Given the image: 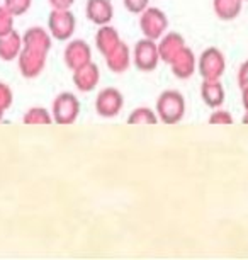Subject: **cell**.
I'll return each mask as SVG.
<instances>
[{
	"instance_id": "obj_1",
	"label": "cell",
	"mask_w": 248,
	"mask_h": 260,
	"mask_svg": "<svg viewBox=\"0 0 248 260\" xmlns=\"http://www.w3.org/2000/svg\"><path fill=\"white\" fill-rule=\"evenodd\" d=\"M155 111L163 124H177L186 114V99L179 90H165L160 94Z\"/></svg>"
},
{
	"instance_id": "obj_2",
	"label": "cell",
	"mask_w": 248,
	"mask_h": 260,
	"mask_svg": "<svg viewBox=\"0 0 248 260\" xmlns=\"http://www.w3.org/2000/svg\"><path fill=\"white\" fill-rule=\"evenodd\" d=\"M80 101L79 97L72 92H61L56 95V99L53 101L51 114H53V122L60 126H70L79 119L80 114Z\"/></svg>"
},
{
	"instance_id": "obj_3",
	"label": "cell",
	"mask_w": 248,
	"mask_h": 260,
	"mask_svg": "<svg viewBox=\"0 0 248 260\" xmlns=\"http://www.w3.org/2000/svg\"><path fill=\"white\" fill-rule=\"evenodd\" d=\"M77 19L70 9H51V14L48 17V31L51 32L53 39L56 41H68L75 32Z\"/></svg>"
},
{
	"instance_id": "obj_4",
	"label": "cell",
	"mask_w": 248,
	"mask_h": 260,
	"mask_svg": "<svg viewBox=\"0 0 248 260\" xmlns=\"http://www.w3.org/2000/svg\"><path fill=\"white\" fill-rule=\"evenodd\" d=\"M139 29L145 38L158 41L168 29L167 14L158 7L145 9V11L139 14Z\"/></svg>"
},
{
	"instance_id": "obj_5",
	"label": "cell",
	"mask_w": 248,
	"mask_h": 260,
	"mask_svg": "<svg viewBox=\"0 0 248 260\" xmlns=\"http://www.w3.org/2000/svg\"><path fill=\"white\" fill-rule=\"evenodd\" d=\"M133 61L134 67L139 72H153L160 63V51H158V43L155 39L150 38H141L134 45L133 51Z\"/></svg>"
},
{
	"instance_id": "obj_6",
	"label": "cell",
	"mask_w": 248,
	"mask_h": 260,
	"mask_svg": "<svg viewBox=\"0 0 248 260\" xmlns=\"http://www.w3.org/2000/svg\"><path fill=\"white\" fill-rule=\"evenodd\" d=\"M124 107L123 94L114 87H105L95 97V112L100 117H116Z\"/></svg>"
},
{
	"instance_id": "obj_7",
	"label": "cell",
	"mask_w": 248,
	"mask_h": 260,
	"mask_svg": "<svg viewBox=\"0 0 248 260\" xmlns=\"http://www.w3.org/2000/svg\"><path fill=\"white\" fill-rule=\"evenodd\" d=\"M197 68L204 80H220V77L225 72V56L216 48H207L199 56Z\"/></svg>"
},
{
	"instance_id": "obj_8",
	"label": "cell",
	"mask_w": 248,
	"mask_h": 260,
	"mask_svg": "<svg viewBox=\"0 0 248 260\" xmlns=\"http://www.w3.org/2000/svg\"><path fill=\"white\" fill-rule=\"evenodd\" d=\"M65 63L72 72L89 65L92 61V48L85 39H74L65 48Z\"/></svg>"
},
{
	"instance_id": "obj_9",
	"label": "cell",
	"mask_w": 248,
	"mask_h": 260,
	"mask_svg": "<svg viewBox=\"0 0 248 260\" xmlns=\"http://www.w3.org/2000/svg\"><path fill=\"white\" fill-rule=\"evenodd\" d=\"M46 56L45 53L29 50V48L22 46V51L19 53L17 56V65H19V72H21L22 77L26 78H36L41 75V72L45 70L46 67Z\"/></svg>"
},
{
	"instance_id": "obj_10",
	"label": "cell",
	"mask_w": 248,
	"mask_h": 260,
	"mask_svg": "<svg viewBox=\"0 0 248 260\" xmlns=\"http://www.w3.org/2000/svg\"><path fill=\"white\" fill-rule=\"evenodd\" d=\"M22 45H24V48H29V50L48 55L53 46V36L50 31H46V29H43L40 26H32L24 32Z\"/></svg>"
},
{
	"instance_id": "obj_11",
	"label": "cell",
	"mask_w": 248,
	"mask_h": 260,
	"mask_svg": "<svg viewBox=\"0 0 248 260\" xmlns=\"http://www.w3.org/2000/svg\"><path fill=\"white\" fill-rule=\"evenodd\" d=\"M85 16L95 26H105L113 21L114 7L111 0H87Z\"/></svg>"
},
{
	"instance_id": "obj_12",
	"label": "cell",
	"mask_w": 248,
	"mask_h": 260,
	"mask_svg": "<svg viewBox=\"0 0 248 260\" xmlns=\"http://www.w3.org/2000/svg\"><path fill=\"white\" fill-rule=\"evenodd\" d=\"M74 85L80 92H92L97 87V83L100 80V70L94 61H90L89 65L79 68L74 72Z\"/></svg>"
},
{
	"instance_id": "obj_13",
	"label": "cell",
	"mask_w": 248,
	"mask_h": 260,
	"mask_svg": "<svg viewBox=\"0 0 248 260\" xmlns=\"http://www.w3.org/2000/svg\"><path fill=\"white\" fill-rule=\"evenodd\" d=\"M184 48H186V41H184V38L179 32H165L163 36L158 39L160 60L168 63V65Z\"/></svg>"
},
{
	"instance_id": "obj_14",
	"label": "cell",
	"mask_w": 248,
	"mask_h": 260,
	"mask_svg": "<svg viewBox=\"0 0 248 260\" xmlns=\"http://www.w3.org/2000/svg\"><path fill=\"white\" fill-rule=\"evenodd\" d=\"M121 36L118 29L105 24V26H99V31L95 34V46L102 56H109L116 48L121 45Z\"/></svg>"
},
{
	"instance_id": "obj_15",
	"label": "cell",
	"mask_w": 248,
	"mask_h": 260,
	"mask_svg": "<svg viewBox=\"0 0 248 260\" xmlns=\"http://www.w3.org/2000/svg\"><path fill=\"white\" fill-rule=\"evenodd\" d=\"M170 68H172V73L175 77L186 80V78L192 77V73L196 72V56H194V53L186 46L172 61H170Z\"/></svg>"
},
{
	"instance_id": "obj_16",
	"label": "cell",
	"mask_w": 248,
	"mask_h": 260,
	"mask_svg": "<svg viewBox=\"0 0 248 260\" xmlns=\"http://www.w3.org/2000/svg\"><path fill=\"white\" fill-rule=\"evenodd\" d=\"M22 36L16 29L12 32L0 36V60L4 61H12L17 60L19 53L22 51Z\"/></svg>"
},
{
	"instance_id": "obj_17",
	"label": "cell",
	"mask_w": 248,
	"mask_h": 260,
	"mask_svg": "<svg viewBox=\"0 0 248 260\" xmlns=\"http://www.w3.org/2000/svg\"><path fill=\"white\" fill-rule=\"evenodd\" d=\"M131 61H133V56L126 43H121L109 56H105V65L113 73H124L129 68Z\"/></svg>"
},
{
	"instance_id": "obj_18",
	"label": "cell",
	"mask_w": 248,
	"mask_h": 260,
	"mask_svg": "<svg viewBox=\"0 0 248 260\" xmlns=\"http://www.w3.org/2000/svg\"><path fill=\"white\" fill-rule=\"evenodd\" d=\"M201 95L206 106L216 109L225 101V89H223L220 80H204L201 87Z\"/></svg>"
},
{
	"instance_id": "obj_19",
	"label": "cell",
	"mask_w": 248,
	"mask_h": 260,
	"mask_svg": "<svg viewBox=\"0 0 248 260\" xmlns=\"http://www.w3.org/2000/svg\"><path fill=\"white\" fill-rule=\"evenodd\" d=\"M160 119L157 116V111L150 109L147 106H141V107H136L134 111L129 112L128 116V124H157Z\"/></svg>"
},
{
	"instance_id": "obj_20",
	"label": "cell",
	"mask_w": 248,
	"mask_h": 260,
	"mask_svg": "<svg viewBox=\"0 0 248 260\" xmlns=\"http://www.w3.org/2000/svg\"><path fill=\"white\" fill-rule=\"evenodd\" d=\"M241 0H215V12L223 21H230L238 16L241 9Z\"/></svg>"
},
{
	"instance_id": "obj_21",
	"label": "cell",
	"mask_w": 248,
	"mask_h": 260,
	"mask_svg": "<svg viewBox=\"0 0 248 260\" xmlns=\"http://www.w3.org/2000/svg\"><path fill=\"white\" fill-rule=\"evenodd\" d=\"M22 122L24 124H51L53 122V114L46 107H31V109L26 111V114L22 117Z\"/></svg>"
},
{
	"instance_id": "obj_22",
	"label": "cell",
	"mask_w": 248,
	"mask_h": 260,
	"mask_svg": "<svg viewBox=\"0 0 248 260\" xmlns=\"http://www.w3.org/2000/svg\"><path fill=\"white\" fill-rule=\"evenodd\" d=\"M14 14L6 6H0V36L14 31Z\"/></svg>"
},
{
	"instance_id": "obj_23",
	"label": "cell",
	"mask_w": 248,
	"mask_h": 260,
	"mask_svg": "<svg viewBox=\"0 0 248 260\" xmlns=\"http://www.w3.org/2000/svg\"><path fill=\"white\" fill-rule=\"evenodd\" d=\"M4 6L11 11L14 16H24L32 6V0H4Z\"/></svg>"
},
{
	"instance_id": "obj_24",
	"label": "cell",
	"mask_w": 248,
	"mask_h": 260,
	"mask_svg": "<svg viewBox=\"0 0 248 260\" xmlns=\"http://www.w3.org/2000/svg\"><path fill=\"white\" fill-rule=\"evenodd\" d=\"M12 102H14L12 89L7 85V83L0 82V109H2V111H7L9 107L12 106Z\"/></svg>"
},
{
	"instance_id": "obj_25",
	"label": "cell",
	"mask_w": 248,
	"mask_h": 260,
	"mask_svg": "<svg viewBox=\"0 0 248 260\" xmlns=\"http://www.w3.org/2000/svg\"><path fill=\"white\" fill-rule=\"evenodd\" d=\"M126 11H129L131 14H141L145 9H148L150 0H123Z\"/></svg>"
},
{
	"instance_id": "obj_26",
	"label": "cell",
	"mask_w": 248,
	"mask_h": 260,
	"mask_svg": "<svg viewBox=\"0 0 248 260\" xmlns=\"http://www.w3.org/2000/svg\"><path fill=\"white\" fill-rule=\"evenodd\" d=\"M209 122H211V124H231L233 119H231L230 112H226V111H215L211 114V117H209Z\"/></svg>"
},
{
	"instance_id": "obj_27",
	"label": "cell",
	"mask_w": 248,
	"mask_h": 260,
	"mask_svg": "<svg viewBox=\"0 0 248 260\" xmlns=\"http://www.w3.org/2000/svg\"><path fill=\"white\" fill-rule=\"evenodd\" d=\"M48 2H50L51 9H60V11H63V9H72L75 0H48Z\"/></svg>"
},
{
	"instance_id": "obj_28",
	"label": "cell",
	"mask_w": 248,
	"mask_h": 260,
	"mask_svg": "<svg viewBox=\"0 0 248 260\" xmlns=\"http://www.w3.org/2000/svg\"><path fill=\"white\" fill-rule=\"evenodd\" d=\"M240 85L241 89H245V87H248V61H245L240 68Z\"/></svg>"
},
{
	"instance_id": "obj_29",
	"label": "cell",
	"mask_w": 248,
	"mask_h": 260,
	"mask_svg": "<svg viewBox=\"0 0 248 260\" xmlns=\"http://www.w3.org/2000/svg\"><path fill=\"white\" fill-rule=\"evenodd\" d=\"M243 104L246 107V112H248V87L243 89Z\"/></svg>"
},
{
	"instance_id": "obj_30",
	"label": "cell",
	"mask_w": 248,
	"mask_h": 260,
	"mask_svg": "<svg viewBox=\"0 0 248 260\" xmlns=\"http://www.w3.org/2000/svg\"><path fill=\"white\" fill-rule=\"evenodd\" d=\"M4 112H6V111H2V109H0V121H2V117H4Z\"/></svg>"
}]
</instances>
